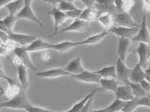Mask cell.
<instances>
[{"label": "cell", "instance_id": "cell-1", "mask_svg": "<svg viewBox=\"0 0 150 112\" xmlns=\"http://www.w3.org/2000/svg\"><path fill=\"white\" fill-rule=\"evenodd\" d=\"M25 89L18 94V96L11 98L10 100L3 103L0 107L1 108H8V109H15V110H26L32 104L29 103L28 99L26 98Z\"/></svg>", "mask_w": 150, "mask_h": 112}, {"label": "cell", "instance_id": "cell-2", "mask_svg": "<svg viewBox=\"0 0 150 112\" xmlns=\"http://www.w3.org/2000/svg\"><path fill=\"white\" fill-rule=\"evenodd\" d=\"M132 41L138 42V43H145L150 45V32L148 26V19H147V13L144 12L142 17V21L140 26V29L137 34L132 38Z\"/></svg>", "mask_w": 150, "mask_h": 112}, {"label": "cell", "instance_id": "cell-3", "mask_svg": "<svg viewBox=\"0 0 150 112\" xmlns=\"http://www.w3.org/2000/svg\"><path fill=\"white\" fill-rule=\"evenodd\" d=\"M89 31V22L80 19V18H76L70 25L68 26L62 28V30L58 31L55 33H52L50 37H53L54 35L62 33V32H85Z\"/></svg>", "mask_w": 150, "mask_h": 112}, {"label": "cell", "instance_id": "cell-4", "mask_svg": "<svg viewBox=\"0 0 150 112\" xmlns=\"http://www.w3.org/2000/svg\"><path fill=\"white\" fill-rule=\"evenodd\" d=\"M133 68H129L126 66L125 61L121 59H118L116 62V70L118 80L124 84H128L130 82V75Z\"/></svg>", "mask_w": 150, "mask_h": 112}, {"label": "cell", "instance_id": "cell-5", "mask_svg": "<svg viewBox=\"0 0 150 112\" xmlns=\"http://www.w3.org/2000/svg\"><path fill=\"white\" fill-rule=\"evenodd\" d=\"M115 23L119 26H125V27H140L141 25L137 24L131 14L129 12H118L114 15Z\"/></svg>", "mask_w": 150, "mask_h": 112}, {"label": "cell", "instance_id": "cell-6", "mask_svg": "<svg viewBox=\"0 0 150 112\" xmlns=\"http://www.w3.org/2000/svg\"><path fill=\"white\" fill-rule=\"evenodd\" d=\"M70 77L74 80L86 83H100V81L102 79V77L99 75H98L95 71L91 72L88 70H85L84 72L78 75H73Z\"/></svg>", "mask_w": 150, "mask_h": 112}, {"label": "cell", "instance_id": "cell-7", "mask_svg": "<svg viewBox=\"0 0 150 112\" xmlns=\"http://www.w3.org/2000/svg\"><path fill=\"white\" fill-rule=\"evenodd\" d=\"M138 31H139L138 27L131 28V27H125V26H119V25L115 26V25H113L112 27H111L109 29L108 32H112L113 34H115L119 38H128V39H132V38L134 37L137 34Z\"/></svg>", "mask_w": 150, "mask_h": 112}, {"label": "cell", "instance_id": "cell-8", "mask_svg": "<svg viewBox=\"0 0 150 112\" xmlns=\"http://www.w3.org/2000/svg\"><path fill=\"white\" fill-rule=\"evenodd\" d=\"M13 54H15L17 56L19 57V59L22 61L23 64L29 69H32V70H37V68L34 66L31 57H30V54H29V52L27 51L26 47L25 46H17L13 52Z\"/></svg>", "mask_w": 150, "mask_h": 112}, {"label": "cell", "instance_id": "cell-9", "mask_svg": "<svg viewBox=\"0 0 150 112\" xmlns=\"http://www.w3.org/2000/svg\"><path fill=\"white\" fill-rule=\"evenodd\" d=\"M16 16H17L18 19H28L30 21L36 23L41 28L44 26V24L39 19V18L33 12V11L32 9V5H25L23 7V9Z\"/></svg>", "mask_w": 150, "mask_h": 112}, {"label": "cell", "instance_id": "cell-10", "mask_svg": "<svg viewBox=\"0 0 150 112\" xmlns=\"http://www.w3.org/2000/svg\"><path fill=\"white\" fill-rule=\"evenodd\" d=\"M137 54L139 55V64L143 69L146 70L148 67V61L150 59V46L145 43H139Z\"/></svg>", "mask_w": 150, "mask_h": 112}, {"label": "cell", "instance_id": "cell-11", "mask_svg": "<svg viewBox=\"0 0 150 112\" xmlns=\"http://www.w3.org/2000/svg\"><path fill=\"white\" fill-rule=\"evenodd\" d=\"M8 39L10 40L14 41L15 43L19 44L21 46H25L27 44H32L35 39L38 38L35 35H30V34H21V33H16V32H11L8 34Z\"/></svg>", "mask_w": 150, "mask_h": 112}, {"label": "cell", "instance_id": "cell-12", "mask_svg": "<svg viewBox=\"0 0 150 112\" xmlns=\"http://www.w3.org/2000/svg\"><path fill=\"white\" fill-rule=\"evenodd\" d=\"M72 75L65 70V68H51L36 74L39 78H58L61 76H71Z\"/></svg>", "mask_w": 150, "mask_h": 112}, {"label": "cell", "instance_id": "cell-13", "mask_svg": "<svg viewBox=\"0 0 150 112\" xmlns=\"http://www.w3.org/2000/svg\"><path fill=\"white\" fill-rule=\"evenodd\" d=\"M48 14L51 15V16L53 17V18H54V32H53V33L57 32H58V27H59L61 25H62L63 22H64L66 19L69 18V16H68V14H67V12L62 11H60V10H59L58 8H56V7H54L51 11H48Z\"/></svg>", "mask_w": 150, "mask_h": 112}, {"label": "cell", "instance_id": "cell-14", "mask_svg": "<svg viewBox=\"0 0 150 112\" xmlns=\"http://www.w3.org/2000/svg\"><path fill=\"white\" fill-rule=\"evenodd\" d=\"M115 96H116V98L120 99L125 102H127L135 98L133 94L132 88L129 84L120 85L115 92Z\"/></svg>", "mask_w": 150, "mask_h": 112}, {"label": "cell", "instance_id": "cell-15", "mask_svg": "<svg viewBox=\"0 0 150 112\" xmlns=\"http://www.w3.org/2000/svg\"><path fill=\"white\" fill-rule=\"evenodd\" d=\"M131 43H132V39H128V38H119L118 40V55L119 58L121 59L123 61H126L128 51L130 49L131 46Z\"/></svg>", "mask_w": 150, "mask_h": 112}, {"label": "cell", "instance_id": "cell-16", "mask_svg": "<svg viewBox=\"0 0 150 112\" xmlns=\"http://www.w3.org/2000/svg\"><path fill=\"white\" fill-rule=\"evenodd\" d=\"M54 44L47 42L41 39H35L32 44L28 45L26 47L27 51L30 52H37V51H45V50H49V49H54Z\"/></svg>", "mask_w": 150, "mask_h": 112}, {"label": "cell", "instance_id": "cell-17", "mask_svg": "<svg viewBox=\"0 0 150 112\" xmlns=\"http://www.w3.org/2000/svg\"><path fill=\"white\" fill-rule=\"evenodd\" d=\"M65 70L68 71L69 73H70L72 75H78L81 74L83 72H84L86 69L84 68V67L83 66L82 63V57L79 56L77 58H75L74 60L70 61L68 65L65 68Z\"/></svg>", "mask_w": 150, "mask_h": 112}, {"label": "cell", "instance_id": "cell-18", "mask_svg": "<svg viewBox=\"0 0 150 112\" xmlns=\"http://www.w3.org/2000/svg\"><path fill=\"white\" fill-rule=\"evenodd\" d=\"M96 3L95 8L102 13L113 14L117 11L114 5V0H96Z\"/></svg>", "mask_w": 150, "mask_h": 112}, {"label": "cell", "instance_id": "cell-19", "mask_svg": "<svg viewBox=\"0 0 150 112\" xmlns=\"http://www.w3.org/2000/svg\"><path fill=\"white\" fill-rule=\"evenodd\" d=\"M147 74L145 69L142 68V66L138 63L133 69L130 75V82L134 83H141L142 81L146 79Z\"/></svg>", "mask_w": 150, "mask_h": 112}, {"label": "cell", "instance_id": "cell-20", "mask_svg": "<svg viewBox=\"0 0 150 112\" xmlns=\"http://www.w3.org/2000/svg\"><path fill=\"white\" fill-rule=\"evenodd\" d=\"M120 84H124V83L120 82L118 79H113V78H102L100 81V85L103 89L110 90L114 93L116 92L118 87Z\"/></svg>", "mask_w": 150, "mask_h": 112}, {"label": "cell", "instance_id": "cell-21", "mask_svg": "<svg viewBox=\"0 0 150 112\" xmlns=\"http://www.w3.org/2000/svg\"><path fill=\"white\" fill-rule=\"evenodd\" d=\"M101 14H102V12L98 11L96 8H86V9L83 10V12L78 18L85 20L87 22H90L91 20L98 19Z\"/></svg>", "mask_w": 150, "mask_h": 112}, {"label": "cell", "instance_id": "cell-22", "mask_svg": "<svg viewBox=\"0 0 150 112\" xmlns=\"http://www.w3.org/2000/svg\"><path fill=\"white\" fill-rule=\"evenodd\" d=\"M98 75H99L102 78H113L118 79L117 70H116V64L109 67H105L99 70L95 71Z\"/></svg>", "mask_w": 150, "mask_h": 112}, {"label": "cell", "instance_id": "cell-23", "mask_svg": "<svg viewBox=\"0 0 150 112\" xmlns=\"http://www.w3.org/2000/svg\"><path fill=\"white\" fill-rule=\"evenodd\" d=\"M80 45V42H73V41H62V42H59L57 44H54V49L56 51H59L61 53H64L67 52L69 50H71Z\"/></svg>", "mask_w": 150, "mask_h": 112}, {"label": "cell", "instance_id": "cell-24", "mask_svg": "<svg viewBox=\"0 0 150 112\" xmlns=\"http://www.w3.org/2000/svg\"><path fill=\"white\" fill-rule=\"evenodd\" d=\"M18 68V81L20 82V85L22 86L23 89H26L28 87V74H27V68L23 64Z\"/></svg>", "mask_w": 150, "mask_h": 112}, {"label": "cell", "instance_id": "cell-25", "mask_svg": "<svg viewBox=\"0 0 150 112\" xmlns=\"http://www.w3.org/2000/svg\"><path fill=\"white\" fill-rule=\"evenodd\" d=\"M108 31H105V32H100V33H98V34H95L93 36H91L89 38H87L86 39L83 40V41H80V45H96L99 42H101L104 38L108 34Z\"/></svg>", "mask_w": 150, "mask_h": 112}, {"label": "cell", "instance_id": "cell-26", "mask_svg": "<svg viewBox=\"0 0 150 112\" xmlns=\"http://www.w3.org/2000/svg\"><path fill=\"white\" fill-rule=\"evenodd\" d=\"M25 6V1L24 0H15L10 4H8L5 8L9 11L10 15H15L18 14Z\"/></svg>", "mask_w": 150, "mask_h": 112}, {"label": "cell", "instance_id": "cell-27", "mask_svg": "<svg viewBox=\"0 0 150 112\" xmlns=\"http://www.w3.org/2000/svg\"><path fill=\"white\" fill-rule=\"evenodd\" d=\"M98 20L104 25L105 28L109 30L111 27L113 26V25L115 23L114 14H112V13H102L100 15V17L98 18Z\"/></svg>", "mask_w": 150, "mask_h": 112}, {"label": "cell", "instance_id": "cell-28", "mask_svg": "<svg viewBox=\"0 0 150 112\" xmlns=\"http://www.w3.org/2000/svg\"><path fill=\"white\" fill-rule=\"evenodd\" d=\"M97 91H98V89H94L93 91H91V93H89L87 96H85L84 97V98L83 99H82L79 103H77V104H76L75 105H73V107L69 110V111H68L69 112H80L81 111V110L83 108V106L86 104V103L89 101V99L91 97H93V96H95L96 95V93H97Z\"/></svg>", "mask_w": 150, "mask_h": 112}, {"label": "cell", "instance_id": "cell-29", "mask_svg": "<svg viewBox=\"0 0 150 112\" xmlns=\"http://www.w3.org/2000/svg\"><path fill=\"white\" fill-rule=\"evenodd\" d=\"M131 88H132V90H133V94L134 96V97L136 98H142V97H148L150 96L149 95L145 90L142 87V85L140 83H134V82H130L128 83Z\"/></svg>", "mask_w": 150, "mask_h": 112}, {"label": "cell", "instance_id": "cell-30", "mask_svg": "<svg viewBox=\"0 0 150 112\" xmlns=\"http://www.w3.org/2000/svg\"><path fill=\"white\" fill-rule=\"evenodd\" d=\"M22 90H23V88L18 83L12 84V85H9V87L5 90V96L8 98L11 99V98H13L14 97L18 96V94H20V92Z\"/></svg>", "mask_w": 150, "mask_h": 112}, {"label": "cell", "instance_id": "cell-31", "mask_svg": "<svg viewBox=\"0 0 150 112\" xmlns=\"http://www.w3.org/2000/svg\"><path fill=\"white\" fill-rule=\"evenodd\" d=\"M18 20V18L16 15H7L4 18L1 19L0 22H2L7 28L10 32H13V28H14V25L16 24V21Z\"/></svg>", "mask_w": 150, "mask_h": 112}, {"label": "cell", "instance_id": "cell-32", "mask_svg": "<svg viewBox=\"0 0 150 112\" xmlns=\"http://www.w3.org/2000/svg\"><path fill=\"white\" fill-rule=\"evenodd\" d=\"M140 101L139 98H134L133 100L127 101L126 102V104L124 106V108L122 109V111L124 112H133L134 111H135L138 107H140Z\"/></svg>", "mask_w": 150, "mask_h": 112}, {"label": "cell", "instance_id": "cell-33", "mask_svg": "<svg viewBox=\"0 0 150 112\" xmlns=\"http://www.w3.org/2000/svg\"><path fill=\"white\" fill-rule=\"evenodd\" d=\"M125 104H126L125 101H122L120 99L116 98L114 100V102L111 105H109L106 109H107V111L109 112L120 111H122V109L124 108Z\"/></svg>", "mask_w": 150, "mask_h": 112}, {"label": "cell", "instance_id": "cell-34", "mask_svg": "<svg viewBox=\"0 0 150 112\" xmlns=\"http://www.w3.org/2000/svg\"><path fill=\"white\" fill-rule=\"evenodd\" d=\"M60 11L68 12V11H71L74 10H76L77 8L74 5L73 3L66 1V0H61V2L58 4V7H57Z\"/></svg>", "mask_w": 150, "mask_h": 112}, {"label": "cell", "instance_id": "cell-35", "mask_svg": "<svg viewBox=\"0 0 150 112\" xmlns=\"http://www.w3.org/2000/svg\"><path fill=\"white\" fill-rule=\"evenodd\" d=\"M7 58H8V60L13 64V65H15L17 68L18 67H19V66H21V65H23V62H22V61L19 59V57L18 56H17L15 54H10V55H7Z\"/></svg>", "mask_w": 150, "mask_h": 112}, {"label": "cell", "instance_id": "cell-36", "mask_svg": "<svg viewBox=\"0 0 150 112\" xmlns=\"http://www.w3.org/2000/svg\"><path fill=\"white\" fill-rule=\"evenodd\" d=\"M94 97L95 96H93V97H91L90 99H89V101L86 103V104L83 106V108L81 110V111L80 112H93V101H94Z\"/></svg>", "mask_w": 150, "mask_h": 112}, {"label": "cell", "instance_id": "cell-37", "mask_svg": "<svg viewBox=\"0 0 150 112\" xmlns=\"http://www.w3.org/2000/svg\"><path fill=\"white\" fill-rule=\"evenodd\" d=\"M135 1L134 0H124L123 4V12H129L131 9L134 6Z\"/></svg>", "mask_w": 150, "mask_h": 112}, {"label": "cell", "instance_id": "cell-38", "mask_svg": "<svg viewBox=\"0 0 150 112\" xmlns=\"http://www.w3.org/2000/svg\"><path fill=\"white\" fill-rule=\"evenodd\" d=\"M25 111L27 112H54L51 111H48V110H46V109H44V108L33 106V105H31V106L28 107Z\"/></svg>", "mask_w": 150, "mask_h": 112}, {"label": "cell", "instance_id": "cell-39", "mask_svg": "<svg viewBox=\"0 0 150 112\" xmlns=\"http://www.w3.org/2000/svg\"><path fill=\"white\" fill-rule=\"evenodd\" d=\"M139 101H140L141 106H145V107H149V108H150V96L144 97H142V98H139Z\"/></svg>", "mask_w": 150, "mask_h": 112}, {"label": "cell", "instance_id": "cell-40", "mask_svg": "<svg viewBox=\"0 0 150 112\" xmlns=\"http://www.w3.org/2000/svg\"><path fill=\"white\" fill-rule=\"evenodd\" d=\"M123 4L124 0H114V5L118 12H123Z\"/></svg>", "mask_w": 150, "mask_h": 112}, {"label": "cell", "instance_id": "cell-41", "mask_svg": "<svg viewBox=\"0 0 150 112\" xmlns=\"http://www.w3.org/2000/svg\"><path fill=\"white\" fill-rule=\"evenodd\" d=\"M140 84H141L142 87L144 89V90H145L149 95H150V82H149L147 79H144L143 81L141 82Z\"/></svg>", "mask_w": 150, "mask_h": 112}, {"label": "cell", "instance_id": "cell-42", "mask_svg": "<svg viewBox=\"0 0 150 112\" xmlns=\"http://www.w3.org/2000/svg\"><path fill=\"white\" fill-rule=\"evenodd\" d=\"M51 59H52V54H51L50 53H48V52H44V53H42V54H41V60H42L43 61L47 62V61H49Z\"/></svg>", "mask_w": 150, "mask_h": 112}, {"label": "cell", "instance_id": "cell-43", "mask_svg": "<svg viewBox=\"0 0 150 112\" xmlns=\"http://www.w3.org/2000/svg\"><path fill=\"white\" fill-rule=\"evenodd\" d=\"M84 5L86 6V8H92L94 4L96 3V0H81Z\"/></svg>", "mask_w": 150, "mask_h": 112}, {"label": "cell", "instance_id": "cell-44", "mask_svg": "<svg viewBox=\"0 0 150 112\" xmlns=\"http://www.w3.org/2000/svg\"><path fill=\"white\" fill-rule=\"evenodd\" d=\"M144 2V12L149 13L150 12V0H143Z\"/></svg>", "mask_w": 150, "mask_h": 112}, {"label": "cell", "instance_id": "cell-45", "mask_svg": "<svg viewBox=\"0 0 150 112\" xmlns=\"http://www.w3.org/2000/svg\"><path fill=\"white\" fill-rule=\"evenodd\" d=\"M40 1H43L48 4H51V5H56L61 2V0H40Z\"/></svg>", "mask_w": 150, "mask_h": 112}, {"label": "cell", "instance_id": "cell-46", "mask_svg": "<svg viewBox=\"0 0 150 112\" xmlns=\"http://www.w3.org/2000/svg\"><path fill=\"white\" fill-rule=\"evenodd\" d=\"M13 1H15V0H0V7H1V8H4V7H5L8 4L13 2Z\"/></svg>", "mask_w": 150, "mask_h": 112}, {"label": "cell", "instance_id": "cell-47", "mask_svg": "<svg viewBox=\"0 0 150 112\" xmlns=\"http://www.w3.org/2000/svg\"><path fill=\"white\" fill-rule=\"evenodd\" d=\"M24 1H25V5H32L34 0H24Z\"/></svg>", "mask_w": 150, "mask_h": 112}, {"label": "cell", "instance_id": "cell-48", "mask_svg": "<svg viewBox=\"0 0 150 112\" xmlns=\"http://www.w3.org/2000/svg\"><path fill=\"white\" fill-rule=\"evenodd\" d=\"M93 112H109L107 111V109H103V110H99V111H94Z\"/></svg>", "mask_w": 150, "mask_h": 112}, {"label": "cell", "instance_id": "cell-49", "mask_svg": "<svg viewBox=\"0 0 150 112\" xmlns=\"http://www.w3.org/2000/svg\"><path fill=\"white\" fill-rule=\"evenodd\" d=\"M145 72H146V74H147L148 75H150V66L145 70Z\"/></svg>", "mask_w": 150, "mask_h": 112}, {"label": "cell", "instance_id": "cell-50", "mask_svg": "<svg viewBox=\"0 0 150 112\" xmlns=\"http://www.w3.org/2000/svg\"><path fill=\"white\" fill-rule=\"evenodd\" d=\"M66 1H69V2H71V3H73L75 0H66Z\"/></svg>", "mask_w": 150, "mask_h": 112}, {"label": "cell", "instance_id": "cell-51", "mask_svg": "<svg viewBox=\"0 0 150 112\" xmlns=\"http://www.w3.org/2000/svg\"><path fill=\"white\" fill-rule=\"evenodd\" d=\"M115 112H124V111H115Z\"/></svg>", "mask_w": 150, "mask_h": 112}, {"label": "cell", "instance_id": "cell-52", "mask_svg": "<svg viewBox=\"0 0 150 112\" xmlns=\"http://www.w3.org/2000/svg\"><path fill=\"white\" fill-rule=\"evenodd\" d=\"M67 112H69V111H67Z\"/></svg>", "mask_w": 150, "mask_h": 112}]
</instances>
